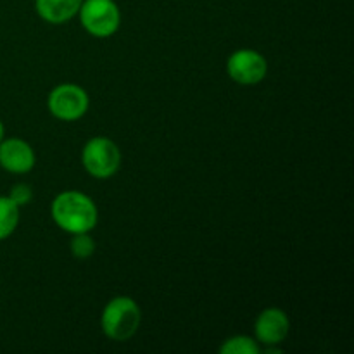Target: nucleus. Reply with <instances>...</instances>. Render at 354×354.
Here are the masks:
<instances>
[{"mask_svg":"<svg viewBox=\"0 0 354 354\" xmlns=\"http://www.w3.org/2000/svg\"><path fill=\"white\" fill-rule=\"evenodd\" d=\"M9 197L17 204V206H26V204L31 203L33 199V190L28 183H16V185L10 189Z\"/></svg>","mask_w":354,"mask_h":354,"instance_id":"obj_13","label":"nucleus"},{"mask_svg":"<svg viewBox=\"0 0 354 354\" xmlns=\"http://www.w3.org/2000/svg\"><path fill=\"white\" fill-rule=\"evenodd\" d=\"M82 162L86 173L93 178H111L121 166V151L111 138L93 137L83 147Z\"/></svg>","mask_w":354,"mask_h":354,"instance_id":"obj_3","label":"nucleus"},{"mask_svg":"<svg viewBox=\"0 0 354 354\" xmlns=\"http://www.w3.org/2000/svg\"><path fill=\"white\" fill-rule=\"evenodd\" d=\"M37 158L35 151L23 138H7L0 142V166L6 171L23 175L33 169Z\"/></svg>","mask_w":354,"mask_h":354,"instance_id":"obj_8","label":"nucleus"},{"mask_svg":"<svg viewBox=\"0 0 354 354\" xmlns=\"http://www.w3.org/2000/svg\"><path fill=\"white\" fill-rule=\"evenodd\" d=\"M83 0H35V10L50 24H64L78 16Z\"/></svg>","mask_w":354,"mask_h":354,"instance_id":"obj_9","label":"nucleus"},{"mask_svg":"<svg viewBox=\"0 0 354 354\" xmlns=\"http://www.w3.org/2000/svg\"><path fill=\"white\" fill-rule=\"evenodd\" d=\"M19 225V206L9 196H0V241L10 237Z\"/></svg>","mask_w":354,"mask_h":354,"instance_id":"obj_10","label":"nucleus"},{"mask_svg":"<svg viewBox=\"0 0 354 354\" xmlns=\"http://www.w3.org/2000/svg\"><path fill=\"white\" fill-rule=\"evenodd\" d=\"M78 16L86 33L95 38L113 37L120 30L121 12L114 0H83Z\"/></svg>","mask_w":354,"mask_h":354,"instance_id":"obj_4","label":"nucleus"},{"mask_svg":"<svg viewBox=\"0 0 354 354\" xmlns=\"http://www.w3.org/2000/svg\"><path fill=\"white\" fill-rule=\"evenodd\" d=\"M140 308L128 296L113 297L100 315V328L111 341L116 342H124L133 337L140 327Z\"/></svg>","mask_w":354,"mask_h":354,"instance_id":"obj_2","label":"nucleus"},{"mask_svg":"<svg viewBox=\"0 0 354 354\" xmlns=\"http://www.w3.org/2000/svg\"><path fill=\"white\" fill-rule=\"evenodd\" d=\"M3 133H6V128H3L2 121H0V142L3 140Z\"/></svg>","mask_w":354,"mask_h":354,"instance_id":"obj_14","label":"nucleus"},{"mask_svg":"<svg viewBox=\"0 0 354 354\" xmlns=\"http://www.w3.org/2000/svg\"><path fill=\"white\" fill-rule=\"evenodd\" d=\"M290 330L289 317L280 308H266L258 315L254 324L256 341L265 346H279L287 339Z\"/></svg>","mask_w":354,"mask_h":354,"instance_id":"obj_7","label":"nucleus"},{"mask_svg":"<svg viewBox=\"0 0 354 354\" xmlns=\"http://www.w3.org/2000/svg\"><path fill=\"white\" fill-rule=\"evenodd\" d=\"M227 73L239 85H258L268 73V62L252 48H239L228 57Z\"/></svg>","mask_w":354,"mask_h":354,"instance_id":"obj_6","label":"nucleus"},{"mask_svg":"<svg viewBox=\"0 0 354 354\" xmlns=\"http://www.w3.org/2000/svg\"><path fill=\"white\" fill-rule=\"evenodd\" d=\"M95 252V241L90 232L75 234L71 239V254L76 259H88Z\"/></svg>","mask_w":354,"mask_h":354,"instance_id":"obj_12","label":"nucleus"},{"mask_svg":"<svg viewBox=\"0 0 354 354\" xmlns=\"http://www.w3.org/2000/svg\"><path fill=\"white\" fill-rule=\"evenodd\" d=\"M50 216L61 230L75 235L93 230L99 220V211L92 197L78 190H66L52 201Z\"/></svg>","mask_w":354,"mask_h":354,"instance_id":"obj_1","label":"nucleus"},{"mask_svg":"<svg viewBox=\"0 0 354 354\" xmlns=\"http://www.w3.org/2000/svg\"><path fill=\"white\" fill-rule=\"evenodd\" d=\"M221 354H259V344L256 339L248 337V335H234L223 341L220 346Z\"/></svg>","mask_w":354,"mask_h":354,"instance_id":"obj_11","label":"nucleus"},{"mask_svg":"<svg viewBox=\"0 0 354 354\" xmlns=\"http://www.w3.org/2000/svg\"><path fill=\"white\" fill-rule=\"evenodd\" d=\"M90 99L85 88L75 83H62L48 93L47 107L55 120L78 121L88 111Z\"/></svg>","mask_w":354,"mask_h":354,"instance_id":"obj_5","label":"nucleus"}]
</instances>
